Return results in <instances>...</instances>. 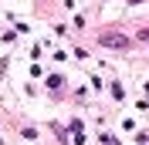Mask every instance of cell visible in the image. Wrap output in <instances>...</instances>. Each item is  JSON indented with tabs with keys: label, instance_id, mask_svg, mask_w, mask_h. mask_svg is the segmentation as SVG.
Here are the masks:
<instances>
[{
	"label": "cell",
	"instance_id": "cell-1",
	"mask_svg": "<svg viewBox=\"0 0 149 145\" xmlns=\"http://www.w3.org/2000/svg\"><path fill=\"white\" fill-rule=\"evenodd\" d=\"M98 44H102V47H115V51H125V47H129V37H125V34H102Z\"/></svg>",
	"mask_w": 149,
	"mask_h": 145
},
{
	"label": "cell",
	"instance_id": "cell-2",
	"mask_svg": "<svg viewBox=\"0 0 149 145\" xmlns=\"http://www.w3.org/2000/svg\"><path fill=\"white\" fill-rule=\"evenodd\" d=\"M129 3H139V0H129Z\"/></svg>",
	"mask_w": 149,
	"mask_h": 145
}]
</instances>
